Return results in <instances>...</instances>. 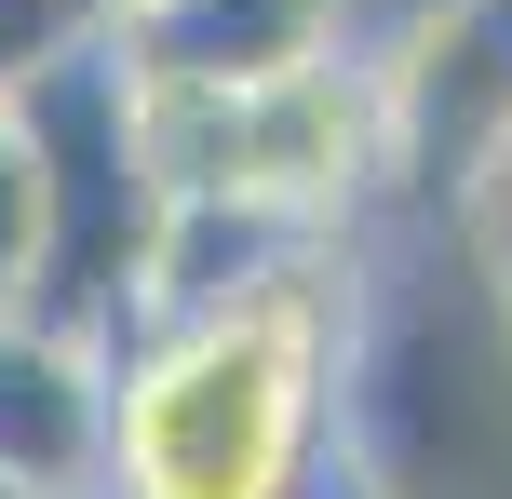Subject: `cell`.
I'll return each instance as SVG.
<instances>
[{"label":"cell","instance_id":"cell-1","mask_svg":"<svg viewBox=\"0 0 512 499\" xmlns=\"http://www.w3.org/2000/svg\"><path fill=\"white\" fill-rule=\"evenodd\" d=\"M95 499H391L364 459V243L108 338Z\"/></svg>","mask_w":512,"mask_h":499},{"label":"cell","instance_id":"cell-2","mask_svg":"<svg viewBox=\"0 0 512 499\" xmlns=\"http://www.w3.org/2000/svg\"><path fill=\"white\" fill-rule=\"evenodd\" d=\"M135 149L162 203H283V216H364L378 135H364V54L283 81H135Z\"/></svg>","mask_w":512,"mask_h":499},{"label":"cell","instance_id":"cell-3","mask_svg":"<svg viewBox=\"0 0 512 499\" xmlns=\"http://www.w3.org/2000/svg\"><path fill=\"white\" fill-rule=\"evenodd\" d=\"M0 108H14L27 162H41V270H27V311L122 338V297H135V270H149V230H162V176H149V149H135L122 54L95 41V54L41 68Z\"/></svg>","mask_w":512,"mask_h":499},{"label":"cell","instance_id":"cell-4","mask_svg":"<svg viewBox=\"0 0 512 499\" xmlns=\"http://www.w3.org/2000/svg\"><path fill=\"white\" fill-rule=\"evenodd\" d=\"M364 135H378V189L459 216L512 135V0H432L364 68Z\"/></svg>","mask_w":512,"mask_h":499},{"label":"cell","instance_id":"cell-5","mask_svg":"<svg viewBox=\"0 0 512 499\" xmlns=\"http://www.w3.org/2000/svg\"><path fill=\"white\" fill-rule=\"evenodd\" d=\"M108 473V338L54 311H0V486L95 499Z\"/></svg>","mask_w":512,"mask_h":499},{"label":"cell","instance_id":"cell-6","mask_svg":"<svg viewBox=\"0 0 512 499\" xmlns=\"http://www.w3.org/2000/svg\"><path fill=\"white\" fill-rule=\"evenodd\" d=\"M108 54L122 81H283L351 54V0H122Z\"/></svg>","mask_w":512,"mask_h":499},{"label":"cell","instance_id":"cell-7","mask_svg":"<svg viewBox=\"0 0 512 499\" xmlns=\"http://www.w3.org/2000/svg\"><path fill=\"white\" fill-rule=\"evenodd\" d=\"M108 14H122V0H0V95H27V81L68 68V54H95Z\"/></svg>","mask_w":512,"mask_h":499},{"label":"cell","instance_id":"cell-8","mask_svg":"<svg viewBox=\"0 0 512 499\" xmlns=\"http://www.w3.org/2000/svg\"><path fill=\"white\" fill-rule=\"evenodd\" d=\"M27 270H41V162L0 108V311H27Z\"/></svg>","mask_w":512,"mask_h":499},{"label":"cell","instance_id":"cell-9","mask_svg":"<svg viewBox=\"0 0 512 499\" xmlns=\"http://www.w3.org/2000/svg\"><path fill=\"white\" fill-rule=\"evenodd\" d=\"M499 324H512V257H499Z\"/></svg>","mask_w":512,"mask_h":499},{"label":"cell","instance_id":"cell-10","mask_svg":"<svg viewBox=\"0 0 512 499\" xmlns=\"http://www.w3.org/2000/svg\"><path fill=\"white\" fill-rule=\"evenodd\" d=\"M0 499H27V486H0Z\"/></svg>","mask_w":512,"mask_h":499}]
</instances>
